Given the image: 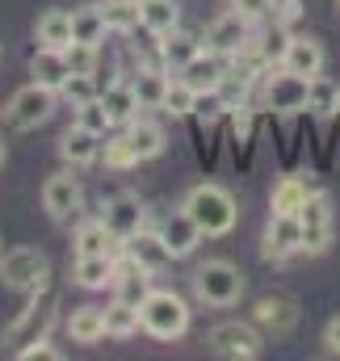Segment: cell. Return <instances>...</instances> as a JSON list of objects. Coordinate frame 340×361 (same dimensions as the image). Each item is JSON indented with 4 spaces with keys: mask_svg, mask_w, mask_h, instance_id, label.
I'll return each instance as SVG.
<instances>
[{
    "mask_svg": "<svg viewBox=\"0 0 340 361\" xmlns=\"http://www.w3.org/2000/svg\"><path fill=\"white\" fill-rule=\"evenodd\" d=\"M181 210L198 223L202 235H227L236 227V214H240L236 210V197L223 185H193L185 193V206Z\"/></svg>",
    "mask_w": 340,
    "mask_h": 361,
    "instance_id": "cell-1",
    "label": "cell"
},
{
    "mask_svg": "<svg viewBox=\"0 0 340 361\" xmlns=\"http://www.w3.org/2000/svg\"><path fill=\"white\" fill-rule=\"evenodd\" d=\"M139 324L156 341H176L189 328V307L176 290H147V298L139 302Z\"/></svg>",
    "mask_w": 340,
    "mask_h": 361,
    "instance_id": "cell-2",
    "label": "cell"
},
{
    "mask_svg": "<svg viewBox=\"0 0 340 361\" xmlns=\"http://www.w3.org/2000/svg\"><path fill=\"white\" fill-rule=\"evenodd\" d=\"M193 290L206 307H236L240 294H244V273L231 261H206L193 273Z\"/></svg>",
    "mask_w": 340,
    "mask_h": 361,
    "instance_id": "cell-3",
    "label": "cell"
},
{
    "mask_svg": "<svg viewBox=\"0 0 340 361\" xmlns=\"http://www.w3.org/2000/svg\"><path fill=\"white\" fill-rule=\"evenodd\" d=\"M47 277H51V269H47V257L38 248H13L0 261V281L13 290L38 294V290H47Z\"/></svg>",
    "mask_w": 340,
    "mask_h": 361,
    "instance_id": "cell-4",
    "label": "cell"
},
{
    "mask_svg": "<svg viewBox=\"0 0 340 361\" xmlns=\"http://www.w3.org/2000/svg\"><path fill=\"white\" fill-rule=\"evenodd\" d=\"M298 231H303V252L320 257L332 248V202L324 193L307 197V206L298 210Z\"/></svg>",
    "mask_w": 340,
    "mask_h": 361,
    "instance_id": "cell-5",
    "label": "cell"
},
{
    "mask_svg": "<svg viewBox=\"0 0 340 361\" xmlns=\"http://www.w3.org/2000/svg\"><path fill=\"white\" fill-rule=\"evenodd\" d=\"M51 109H55V89H42V85H25V89L13 92V101H8V122L17 126V130H38L47 118H51Z\"/></svg>",
    "mask_w": 340,
    "mask_h": 361,
    "instance_id": "cell-6",
    "label": "cell"
},
{
    "mask_svg": "<svg viewBox=\"0 0 340 361\" xmlns=\"http://www.w3.org/2000/svg\"><path fill=\"white\" fill-rule=\"evenodd\" d=\"M206 47L219 51V55H227V59H240V51L253 47V21L244 13H236V8L223 13V17H214L210 30H206Z\"/></svg>",
    "mask_w": 340,
    "mask_h": 361,
    "instance_id": "cell-7",
    "label": "cell"
},
{
    "mask_svg": "<svg viewBox=\"0 0 340 361\" xmlns=\"http://www.w3.org/2000/svg\"><path fill=\"white\" fill-rule=\"evenodd\" d=\"M210 349L219 353V357H231V361H253L260 357V336H256L253 324H219L214 332H210Z\"/></svg>",
    "mask_w": 340,
    "mask_h": 361,
    "instance_id": "cell-8",
    "label": "cell"
},
{
    "mask_svg": "<svg viewBox=\"0 0 340 361\" xmlns=\"http://www.w3.org/2000/svg\"><path fill=\"white\" fill-rule=\"evenodd\" d=\"M231 72H227V55H219V51H198L185 68H181V80L189 85V89L198 92H210V89H223V80H227Z\"/></svg>",
    "mask_w": 340,
    "mask_h": 361,
    "instance_id": "cell-9",
    "label": "cell"
},
{
    "mask_svg": "<svg viewBox=\"0 0 340 361\" xmlns=\"http://www.w3.org/2000/svg\"><path fill=\"white\" fill-rule=\"evenodd\" d=\"M51 319H55V311H51V298H47V302H30V307L21 311V319L4 328V345H13V349H25V345L42 341V336H47V328H51Z\"/></svg>",
    "mask_w": 340,
    "mask_h": 361,
    "instance_id": "cell-10",
    "label": "cell"
},
{
    "mask_svg": "<svg viewBox=\"0 0 340 361\" xmlns=\"http://www.w3.org/2000/svg\"><path fill=\"white\" fill-rule=\"evenodd\" d=\"M290 252H303L298 214H269V227H265V257H269V261H286Z\"/></svg>",
    "mask_w": 340,
    "mask_h": 361,
    "instance_id": "cell-11",
    "label": "cell"
},
{
    "mask_svg": "<svg viewBox=\"0 0 340 361\" xmlns=\"http://www.w3.org/2000/svg\"><path fill=\"white\" fill-rule=\"evenodd\" d=\"M105 227L118 240H130L135 231H143V202L135 193H118L114 202H105Z\"/></svg>",
    "mask_w": 340,
    "mask_h": 361,
    "instance_id": "cell-12",
    "label": "cell"
},
{
    "mask_svg": "<svg viewBox=\"0 0 340 361\" xmlns=\"http://www.w3.org/2000/svg\"><path fill=\"white\" fill-rule=\"evenodd\" d=\"M281 68L294 72V76H303V80H311V76L324 72V47L315 38H290L286 55H281Z\"/></svg>",
    "mask_w": 340,
    "mask_h": 361,
    "instance_id": "cell-13",
    "label": "cell"
},
{
    "mask_svg": "<svg viewBox=\"0 0 340 361\" xmlns=\"http://www.w3.org/2000/svg\"><path fill=\"white\" fill-rule=\"evenodd\" d=\"M30 76H34V85L59 92V89H63V80L72 76L68 55H63V51H55V47H38V51H34V59H30Z\"/></svg>",
    "mask_w": 340,
    "mask_h": 361,
    "instance_id": "cell-14",
    "label": "cell"
},
{
    "mask_svg": "<svg viewBox=\"0 0 340 361\" xmlns=\"http://www.w3.org/2000/svg\"><path fill=\"white\" fill-rule=\"evenodd\" d=\"M160 240H164V248L172 252V261H181V257H189L193 248H198V240H202V231H198V223L185 214V210H176L164 219V227H160Z\"/></svg>",
    "mask_w": 340,
    "mask_h": 361,
    "instance_id": "cell-15",
    "label": "cell"
},
{
    "mask_svg": "<svg viewBox=\"0 0 340 361\" xmlns=\"http://www.w3.org/2000/svg\"><path fill=\"white\" fill-rule=\"evenodd\" d=\"M42 206H47V214L51 219H68L76 206H80V185L72 173H59V177H51L42 185Z\"/></svg>",
    "mask_w": 340,
    "mask_h": 361,
    "instance_id": "cell-16",
    "label": "cell"
},
{
    "mask_svg": "<svg viewBox=\"0 0 340 361\" xmlns=\"http://www.w3.org/2000/svg\"><path fill=\"white\" fill-rule=\"evenodd\" d=\"M59 156H63L72 169H80V164H92V160L101 156V135L76 122V126H72V130L59 139Z\"/></svg>",
    "mask_w": 340,
    "mask_h": 361,
    "instance_id": "cell-17",
    "label": "cell"
},
{
    "mask_svg": "<svg viewBox=\"0 0 340 361\" xmlns=\"http://www.w3.org/2000/svg\"><path fill=\"white\" fill-rule=\"evenodd\" d=\"M126 257H130V261H139L147 273H160V269L172 261V252L164 248L160 231H156V235H147V231H135V235L126 240Z\"/></svg>",
    "mask_w": 340,
    "mask_h": 361,
    "instance_id": "cell-18",
    "label": "cell"
},
{
    "mask_svg": "<svg viewBox=\"0 0 340 361\" xmlns=\"http://www.w3.org/2000/svg\"><path fill=\"white\" fill-rule=\"evenodd\" d=\"M269 105L281 109V114H290V109H307V80L281 68V76L269 80Z\"/></svg>",
    "mask_w": 340,
    "mask_h": 361,
    "instance_id": "cell-19",
    "label": "cell"
},
{
    "mask_svg": "<svg viewBox=\"0 0 340 361\" xmlns=\"http://www.w3.org/2000/svg\"><path fill=\"white\" fill-rule=\"evenodd\" d=\"M294 319H298V307H294V298H286V294H269V298L256 302V324L269 328V332H290Z\"/></svg>",
    "mask_w": 340,
    "mask_h": 361,
    "instance_id": "cell-20",
    "label": "cell"
},
{
    "mask_svg": "<svg viewBox=\"0 0 340 361\" xmlns=\"http://www.w3.org/2000/svg\"><path fill=\"white\" fill-rule=\"evenodd\" d=\"M126 139L135 147L139 160H156L164 152V126L160 122H147V118H130L126 122Z\"/></svg>",
    "mask_w": 340,
    "mask_h": 361,
    "instance_id": "cell-21",
    "label": "cell"
},
{
    "mask_svg": "<svg viewBox=\"0 0 340 361\" xmlns=\"http://www.w3.org/2000/svg\"><path fill=\"white\" fill-rule=\"evenodd\" d=\"M114 277H118V261L109 252H101V257H76V281L85 290H105V286H114Z\"/></svg>",
    "mask_w": 340,
    "mask_h": 361,
    "instance_id": "cell-22",
    "label": "cell"
},
{
    "mask_svg": "<svg viewBox=\"0 0 340 361\" xmlns=\"http://www.w3.org/2000/svg\"><path fill=\"white\" fill-rule=\"evenodd\" d=\"M101 105L109 109V122L114 126H122V122H130L143 105H139V97H135V85H126V80H114L109 89L101 92Z\"/></svg>",
    "mask_w": 340,
    "mask_h": 361,
    "instance_id": "cell-23",
    "label": "cell"
},
{
    "mask_svg": "<svg viewBox=\"0 0 340 361\" xmlns=\"http://www.w3.org/2000/svg\"><path fill=\"white\" fill-rule=\"evenodd\" d=\"M68 336L80 345H97L105 336V307H76L68 315Z\"/></svg>",
    "mask_w": 340,
    "mask_h": 361,
    "instance_id": "cell-24",
    "label": "cell"
},
{
    "mask_svg": "<svg viewBox=\"0 0 340 361\" xmlns=\"http://www.w3.org/2000/svg\"><path fill=\"white\" fill-rule=\"evenodd\" d=\"M114 240H118V235L105 227V219H88V223L76 227V244H72V248H76V257H101V252L114 248Z\"/></svg>",
    "mask_w": 340,
    "mask_h": 361,
    "instance_id": "cell-25",
    "label": "cell"
},
{
    "mask_svg": "<svg viewBox=\"0 0 340 361\" xmlns=\"http://www.w3.org/2000/svg\"><path fill=\"white\" fill-rule=\"evenodd\" d=\"M38 42L55 47V51H68L72 47V13H63V8L42 13L38 17Z\"/></svg>",
    "mask_w": 340,
    "mask_h": 361,
    "instance_id": "cell-26",
    "label": "cell"
},
{
    "mask_svg": "<svg viewBox=\"0 0 340 361\" xmlns=\"http://www.w3.org/2000/svg\"><path fill=\"white\" fill-rule=\"evenodd\" d=\"M176 4L172 0H139V25L143 30H152L156 38H164V34H172L176 30Z\"/></svg>",
    "mask_w": 340,
    "mask_h": 361,
    "instance_id": "cell-27",
    "label": "cell"
},
{
    "mask_svg": "<svg viewBox=\"0 0 340 361\" xmlns=\"http://www.w3.org/2000/svg\"><path fill=\"white\" fill-rule=\"evenodd\" d=\"M143 324H139V307L126 302V298H114L105 307V336H135Z\"/></svg>",
    "mask_w": 340,
    "mask_h": 361,
    "instance_id": "cell-28",
    "label": "cell"
},
{
    "mask_svg": "<svg viewBox=\"0 0 340 361\" xmlns=\"http://www.w3.org/2000/svg\"><path fill=\"white\" fill-rule=\"evenodd\" d=\"M114 290H118V298H126V302H143L147 298V269L139 265V261H130L126 257V265L118 269V277H114Z\"/></svg>",
    "mask_w": 340,
    "mask_h": 361,
    "instance_id": "cell-29",
    "label": "cell"
},
{
    "mask_svg": "<svg viewBox=\"0 0 340 361\" xmlns=\"http://www.w3.org/2000/svg\"><path fill=\"white\" fill-rule=\"evenodd\" d=\"M307 197H311V189L298 177H281L273 185V214H298L307 206Z\"/></svg>",
    "mask_w": 340,
    "mask_h": 361,
    "instance_id": "cell-30",
    "label": "cell"
},
{
    "mask_svg": "<svg viewBox=\"0 0 340 361\" xmlns=\"http://www.w3.org/2000/svg\"><path fill=\"white\" fill-rule=\"evenodd\" d=\"M105 13L101 8H76L72 13V42H88V47H97L101 38H105Z\"/></svg>",
    "mask_w": 340,
    "mask_h": 361,
    "instance_id": "cell-31",
    "label": "cell"
},
{
    "mask_svg": "<svg viewBox=\"0 0 340 361\" xmlns=\"http://www.w3.org/2000/svg\"><path fill=\"white\" fill-rule=\"evenodd\" d=\"M164 92H169V76L164 72H139L135 97H139L143 109H164Z\"/></svg>",
    "mask_w": 340,
    "mask_h": 361,
    "instance_id": "cell-32",
    "label": "cell"
},
{
    "mask_svg": "<svg viewBox=\"0 0 340 361\" xmlns=\"http://www.w3.org/2000/svg\"><path fill=\"white\" fill-rule=\"evenodd\" d=\"M336 97H340V89L332 80H324V76H311L307 80V109L311 114H320V118L336 114Z\"/></svg>",
    "mask_w": 340,
    "mask_h": 361,
    "instance_id": "cell-33",
    "label": "cell"
},
{
    "mask_svg": "<svg viewBox=\"0 0 340 361\" xmlns=\"http://www.w3.org/2000/svg\"><path fill=\"white\" fill-rule=\"evenodd\" d=\"M198 51H202V47H198L193 38L176 34V30H172V34H164V42H160V55H164V63H169L172 72H181V68H185Z\"/></svg>",
    "mask_w": 340,
    "mask_h": 361,
    "instance_id": "cell-34",
    "label": "cell"
},
{
    "mask_svg": "<svg viewBox=\"0 0 340 361\" xmlns=\"http://www.w3.org/2000/svg\"><path fill=\"white\" fill-rule=\"evenodd\" d=\"M101 13H105V25L109 30H135L139 25V0H109V4H101Z\"/></svg>",
    "mask_w": 340,
    "mask_h": 361,
    "instance_id": "cell-35",
    "label": "cell"
},
{
    "mask_svg": "<svg viewBox=\"0 0 340 361\" xmlns=\"http://www.w3.org/2000/svg\"><path fill=\"white\" fill-rule=\"evenodd\" d=\"M193 101H198V89H189L185 80H169V92H164V109L169 114H176V118L193 114Z\"/></svg>",
    "mask_w": 340,
    "mask_h": 361,
    "instance_id": "cell-36",
    "label": "cell"
},
{
    "mask_svg": "<svg viewBox=\"0 0 340 361\" xmlns=\"http://www.w3.org/2000/svg\"><path fill=\"white\" fill-rule=\"evenodd\" d=\"M76 122L80 126H88V130H97V135H105L114 122H109V109L101 105V97H92V101H85V105H76Z\"/></svg>",
    "mask_w": 340,
    "mask_h": 361,
    "instance_id": "cell-37",
    "label": "cell"
},
{
    "mask_svg": "<svg viewBox=\"0 0 340 361\" xmlns=\"http://www.w3.org/2000/svg\"><path fill=\"white\" fill-rule=\"evenodd\" d=\"M59 97H63V101H72V109H76V105H85V101H92V97H101V92H97V85H92V76H80V72H72V76L63 80Z\"/></svg>",
    "mask_w": 340,
    "mask_h": 361,
    "instance_id": "cell-38",
    "label": "cell"
},
{
    "mask_svg": "<svg viewBox=\"0 0 340 361\" xmlns=\"http://www.w3.org/2000/svg\"><path fill=\"white\" fill-rule=\"evenodd\" d=\"M101 156H105V164H109V169H130V164H139V156H135V147H130V139H126V135L109 139V143L101 147Z\"/></svg>",
    "mask_w": 340,
    "mask_h": 361,
    "instance_id": "cell-39",
    "label": "cell"
},
{
    "mask_svg": "<svg viewBox=\"0 0 340 361\" xmlns=\"http://www.w3.org/2000/svg\"><path fill=\"white\" fill-rule=\"evenodd\" d=\"M63 55H68V68H72V72H80V76H92V72H97V47L72 42Z\"/></svg>",
    "mask_w": 340,
    "mask_h": 361,
    "instance_id": "cell-40",
    "label": "cell"
},
{
    "mask_svg": "<svg viewBox=\"0 0 340 361\" xmlns=\"http://www.w3.org/2000/svg\"><path fill=\"white\" fill-rule=\"evenodd\" d=\"M286 47H290V34H286V25H277V21H273V30H269V34H265V42H260V55H265V59H277V63H281Z\"/></svg>",
    "mask_w": 340,
    "mask_h": 361,
    "instance_id": "cell-41",
    "label": "cell"
},
{
    "mask_svg": "<svg viewBox=\"0 0 340 361\" xmlns=\"http://www.w3.org/2000/svg\"><path fill=\"white\" fill-rule=\"evenodd\" d=\"M17 357H21V361H55L59 353H55V349L47 345V336H42V341H34V345H25V349H17Z\"/></svg>",
    "mask_w": 340,
    "mask_h": 361,
    "instance_id": "cell-42",
    "label": "cell"
},
{
    "mask_svg": "<svg viewBox=\"0 0 340 361\" xmlns=\"http://www.w3.org/2000/svg\"><path fill=\"white\" fill-rule=\"evenodd\" d=\"M273 8V0H236V13H244L248 21H265Z\"/></svg>",
    "mask_w": 340,
    "mask_h": 361,
    "instance_id": "cell-43",
    "label": "cell"
},
{
    "mask_svg": "<svg viewBox=\"0 0 340 361\" xmlns=\"http://www.w3.org/2000/svg\"><path fill=\"white\" fill-rule=\"evenodd\" d=\"M298 13H303V4H298V0H281V4H277V25H286V30H290V25L298 21Z\"/></svg>",
    "mask_w": 340,
    "mask_h": 361,
    "instance_id": "cell-44",
    "label": "cell"
},
{
    "mask_svg": "<svg viewBox=\"0 0 340 361\" xmlns=\"http://www.w3.org/2000/svg\"><path fill=\"white\" fill-rule=\"evenodd\" d=\"M324 345H328L332 353H340V315L328 324V328H324Z\"/></svg>",
    "mask_w": 340,
    "mask_h": 361,
    "instance_id": "cell-45",
    "label": "cell"
},
{
    "mask_svg": "<svg viewBox=\"0 0 340 361\" xmlns=\"http://www.w3.org/2000/svg\"><path fill=\"white\" fill-rule=\"evenodd\" d=\"M0 164H4V143H0Z\"/></svg>",
    "mask_w": 340,
    "mask_h": 361,
    "instance_id": "cell-46",
    "label": "cell"
},
{
    "mask_svg": "<svg viewBox=\"0 0 340 361\" xmlns=\"http://www.w3.org/2000/svg\"><path fill=\"white\" fill-rule=\"evenodd\" d=\"M336 114H340V97H336Z\"/></svg>",
    "mask_w": 340,
    "mask_h": 361,
    "instance_id": "cell-47",
    "label": "cell"
},
{
    "mask_svg": "<svg viewBox=\"0 0 340 361\" xmlns=\"http://www.w3.org/2000/svg\"><path fill=\"white\" fill-rule=\"evenodd\" d=\"M0 118H4V109H0Z\"/></svg>",
    "mask_w": 340,
    "mask_h": 361,
    "instance_id": "cell-48",
    "label": "cell"
}]
</instances>
